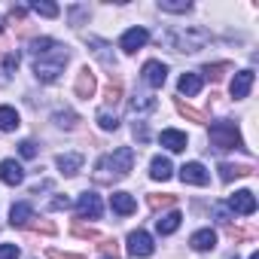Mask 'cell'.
<instances>
[{"mask_svg":"<svg viewBox=\"0 0 259 259\" xmlns=\"http://www.w3.org/2000/svg\"><path fill=\"white\" fill-rule=\"evenodd\" d=\"M73 89H76V98H85V101H89V98L95 95V89H98L95 73H92L89 67H82V70H79V76H76V85H73Z\"/></svg>","mask_w":259,"mask_h":259,"instance_id":"cell-15","label":"cell"},{"mask_svg":"<svg viewBox=\"0 0 259 259\" xmlns=\"http://www.w3.org/2000/svg\"><path fill=\"white\" fill-rule=\"evenodd\" d=\"M180 180H183V183H192V186H207L210 174L204 171L201 162H186V165L180 168Z\"/></svg>","mask_w":259,"mask_h":259,"instance_id":"cell-7","label":"cell"},{"mask_svg":"<svg viewBox=\"0 0 259 259\" xmlns=\"http://www.w3.org/2000/svg\"><path fill=\"white\" fill-rule=\"evenodd\" d=\"M25 16H28V10H25V7H13V10H10V19H16V22H22Z\"/></svg>","mask_w":259,"mask_h":259,"instance_id":"cell-43","label":"cell"},{"mask_svg":"<svg viewBox=\"0 0 259 259\" xmlns=\"http://www.w3.org/2000/svg\"><path fill=\"white\" fill-rule=\"evenodd\" d=\"M31 10H34V13H40V16H46V19H55V16L61 13L55 4H43V0H34V4H31Z\"/></svg>","mask_w":259,"mask_h":259,"instance_id":"cell-32","label":"cell"},{"mask_svg":"<svg viewBox=\"0 0 259 259\" xmlns=\"http://www.w3.org/2000/svg\"><path fill=\"white\" fill-rule=\"evenodd\" d=\"M213 213H217V220H220L223 226H229V220H232V213H229V207H226V204H213Z\"/></svg>","mask_w":259,"mask_h":259,"instance_id":"cell-39","label":"cell"},{"mask_svg":"<svg viewBox=\"0 0 259 259\" xmlns=\"http://www.w3.org/2000/svg\"><path fill=\"white\" fill-rule=\"evenodd\" d=\"M67 207H70V198H67V195H64V198L58 195V198L52 201V210H67Z\"/></svg>","mask_w":259,"mask_h":259,"instance_id":"cell-41","label":"cell"},{"mask_svg":"<svg viewBox=\"0 0 259 259\" xmlns=\"http://www.w3.org/2000/svg\"><path fill=\"white\" fill-rule=\"evenodd\" d=\"M101 198L95 195V192H82L79 195V201H76V213L79 217H89V220H98L101 217Z\"/></svg>","mask_w":259,"mask_h":259,"instance_id":"cell-10","label":"cell"},{"mask_svg":"<svg viewBox=\"0 0 259 259\" xmlns=\"http://www.w3.org/2000/svg\"><path fill=\"white\" fill-rule=\"evenodd\" d=\"M0 34H4V19H0Z\"/></svg>","mask_w":259,"mask_h":259,"instance_id":"cell-45","label":"cell"},{"mask_svg":"<svg viewBox=\"0 0 259 259\" xmlns=\"http://www.w3.org/2000/svg\"><path fill=\"white\" fill-rule=\"evenodd\" d=\"M159 10L162 13H189L192 4L189 0H159Z\"/></svg>","mask_w":259,"mask_h":259,"instance_id":"cell-26","label":"cell"},{"mask_svg":"<svg viewBox=\"0 0 259 259\" xmlns=\"http://www.w3.org/2000/svg\"><path fill=\"white\" fill-rule=\"evenodd\" d=\"M247 174H253L250 165H220V177H223V183H229V180H235V177H247Z\"/></svg>","mask_w":259,"mask_h":259,"instance_id":"cell-23","label":"cell"},{"mask_svg":"<svg viewBox=\"0 0 259 259\" xmlns=\"http://www.w3.org/2000/svg\"><path fill=\"white\" fill-rule=\"evenodd\" d=\"M31 220H34V207H31L28 201L13 204V210H10V223H13V226H28Z\"/></svg>","mask_w":259,"mask_h":259,"instance_id":"cell-17","label":"cell"},{"mask_svg":"<svg viewBox=\"0 0 259 259\" xmlns=\"http://www.w3.org/2000/svg\"><path fill=\"white\" fill-rule=\"evenodd\" d=\"M135 168V150L132 147H119L116 153L104 156L95 168V180L98 183H113V180H122L128 177V171Z\"/></svg>","mask_w":259,"mask_h":259,"instance_id":"cell-2","label":"cell"},{"mask_svg":"<svg viewBox=\"0 0 259 259\" xmlns=\"http://www.w3.org/2000/svg\"><path fill=\"white\" fill-rule=\"evenodd\" d=\"M0 259H19V247L16 244H0Z\"/></svg>","mask_w":259,"mask_h":259,"instance_id":"cell-38","label":"cell"},{"mask_svg":"<svg viewBox=\"0 0 259 259\" xmlns=\"http://www.w3.org/2000/svg\"><path fill=\"white\" fill-rule=\"evenodd\" d=\"M177 113H180V116H186V119H192V122H204V113H201V110H195V107H189L186 101H177Z\"/></svg>","mask_w":259,"mask_h":259,"instance_id":"cell-30","label":"cell"},{"mask_svg":"<svg viewBox=\"0 0 259 259\" xmlns=\"http://www.w3.org/2000/svg\"><path fill=\"white\" fill-rule=\"evenodd\" d=\"M73 235L76 238H85V241H98V229H92V226H73Z\"/></svg>","mask_w":259,"mask_h":259,"instance_id":"cell-34","label":"cell"},{"mask_svg":"<svg viewBox=\"0 0 259 259\" xmlns=\"http://www.w3.org/2000/svg\"><path fill=\"white\" fill-rule=\"evenodd\" d=\"M110 207H113L119 217H132V213L138 210V201L128 195V192H113V195H110Z\"/></svg>","mask_w":259,"mask_h":259,"instance_id":"cell-12","label":"cell"},{"mask_svg":"<svg viewBox=\"0 0 259 259\" xmlns=\"http://www.w3.org/2000/svg\"><path fill=\"white\" fill-rule=\"evenodd\" d=\"M250 259H259V253H250Z\"/></svg>","mask_w":259,"mask_h":259,"instance_id":"cell-44","label":"cell"},{"mask_svg":"<svg viewBox=\"0 0 259 259\" xmlns=\"http://www.w3.org/2000/svg\"><path fill=\"white\" fill-rule=\"evenodd\" d=\"M147 110H156V98L153 95H135L132 98V113H147Z\"/></svg>","mask_w":259,"mask_h":259,"instance_id":"cell-25","label":"cell"},{"mask_svg":"<svg viewBox=\"0 0 259 259\" xmlns=\"http://www.w3.org/2000/svg\"><path fill=\"white\" fill-rule=\"evenodd\" d=\"M104 95H107V104H110V107H116V104L122 101V82L110 76V85H107V92H104Z\"/></svg>","mask_w":259,"mask_h":259,"instance_id":"cell-29","label":"cell"},{"mask_svg":"<svg viewBox=\"0 0 259 259\" xmlns=\"http://www.w3.org/2000/svg\"><path fill=\"white\" fill-rule=\"evenodd\" d=\"M159 141H162V147H168L171 153H183L186 150V135L183 132H177V128H165V132L159 135Z\"/></svg>","mask_w":259,"mask_h":259,"instance_id":"cell-14","label":"cell"},{"mask_svg":"<svg viewBox=\"0 0 259 259\" xmlns=\"http://www.w3.org/2000/svg\"><path fill=\"white\" fill-rule=\"evenodd\" d=\"M250 89H253V70H238L235 79H232V98L241 101V98L250 95Z\"/></svg>","mask_w":259,"mask_h":259,"instance_id":"cell-13","label":"cell"},{"mask_svg":"<svg viewBox=\"0 0 259 259\" xmlns=\"http://www.w3.org/2000/svg\"><path fill=\"white\" fill-rule=\"evenodd\" d=\"M153 250H156V244H153V238L144 229L128 235V253H132L135 259H147V256H153Z\"/></svg>","mask_w":259,"mask_h":259,"instance_id":"cell-5","label":"cell"},{"mask_svg":"<svg viewBox=\"0 0 259 259\" xmlns=\"http://www.w3.org/2000/svg\"><path fill=\"white\" fill-rule=\"evenodd\" d=\"M141 73H144L147 85H153V89H162V85H165V79H168V67H165L162 61H147Z\"/></svg>","mask_w":259,"mask_h":259,"instance_id":"cell-9","label":"cell"},{"mask_svg":"<svg viewBox=\"0 0 259 259\" xmlns=\"http://www.w3.org/2000/svg\"><path fill=\"white\" fill-rule=\"evenodd\" d=\"M46 256H49V259H82V256H73V253H61V250H49Z\"/></svg>","mask_w":259,"mask_h":259,"instance_id":"cell-42","label":"cell"},{"mask_svg":"<svg viewBox=\"0 0 259 259\" xmlns=\"http://www.w3.org/2000/svg\"><path fill=\"white\" fill-rule=\"evenodd\" d=\"M210 144H213L217 150H241V147H244V141H241V135H238L235 122H226V119L210 122Z\"/></svg>","mask_w":259,"mask_h":259,"instance_id":"cell-4","label":"cell"},{"mask_svg":"<svg viewBox=\"0 0 259 259\" xmlns=\"http://www.w3.org/2000/svg\"><path fill=\"white\" fill-rule=\"evenodd\" d=\"M19 125H22V119L13 107H0V132H16Z\"/></svg>","mask_w":259,"mask_h":259,"instance_id":"cell-22","label":"cell"},{"mask_svg":"<svg viewBox=\"0 0 259 259\" xmlns=\"http://www.w3.org/2000/svg\"><path fill=\"white\" fill-rule=\"evenodd\" d=\"M229 210H235V213H244V217L256 213V195H253L250 189H238V192L229 198Z\"/></svg>","mask_w":259,"mask_h":259,"instance_id":"cell-6","label":"cell"},{"mask_svg":"<svg viewBox=\"0 0 259 259\" xmlns=\"http://www.w3.org/2000/svg\"><path fill=\"white\" fill-rule=\"evenodd\" d=\"M89 46H95V49H92V52H95V55H98V58H101V61H104V64H107V67H113V64H116V61H113V55H110V52H107V49H110V46H107V43H104V40H98V37H89Z\"/></svg>","mask_w":259,"mask_h":259,"instance_id":"cell-24","label":"cell"},{"mask_svg":"<svg viewBox=\"0 0 259 259\" xmlns=\"http://www.w3.org/2000/svg\"><path fill=\"white\" fill-rule=\"evenodd\" d=\"M19 70V52H7L4 58V73H16Z\"/></svg>","mask_w":259,"mask_h":259,"instance_id":"cell-36","label":"cell"},{"mask_svg":"<svg viewBox=\"0 0 259 259\" xmlns=\"http://www.w3.org/2000/svg\"><path fill=\"white\" fill-rule=\"evenodd\" d=\"M19 153H22L25 159H34V156H37V144H34V141H22V144H19Z\"/></svg>","mask_w":259,"mask_h":259,"instance_id":"cell-37","label":"cell"},{"mask_svg":"<svg viewBox=\"0 0 259 259\" xmlns=\"http://www.w3.org/2000/svg\"><path fill=\"white\" fill-rule=\"evenodd\" d=\"M177 89H180V95L192 98V95H198V92H201V76H198V73H183V76H180V82H177Z\"/></svg>","mask_w":259,"mask_h":259,"instance_id":"cell-19","label":"cell"},{"mask_svg":"<svg viewBox=\"0 0 259 259\" xmlns=\"http://www.w3.org/2000/svg\"><path fill=\"white\" fill-rule=\"evenodd\" d=\"M31 55H34V73L40 82H55L58 73L67 64V46H61L52 37H40L31 43Z\"/></svg>","mask_w":259,"mask_h":259,"instance_id":"cell-1","label":"cell"},{"mask_svg":"<svg viewBox=\"0 0 259 259\" xmlns=\"http://www.w3.org/2000/svg\"><path fill=\"white\" fill-rule=\"evenodd\" d=\"M0 180H4L7 186H19L25 180V168L16 159H4V162H0Z\"/></svg>","mask_w":259,"mask_h":259,"instance_id":"cell-11","label":"cell"},{"mask_svg":"<svg viewBox=\"0 0 259 259\" xmlns=\"http://www.w3.org/2000/svg\"><path fill=\"white\" fill-rule=\"evenodd\" d=\"M101 259H119L116 241H104V244H101Z\"/></svg>","mask_w":259,"mask_h":259,"instance_id":"cell-35","label":"cell"},{"mask_svg":"<svg viewBox=\"0 0 259 259\" xmlns=\"http://www.w3.org/2000/svg\"><path fill=\"white\" fill-rule=\"evenodd\" d=\"M165 43H168L174 52H198V49H204V46L210 43V34H207L204 28L192 25V28H177V31L165 34Z\"/></svg>","mask_w":259,"mask_h":259,"instance_id":"cell-3","label":"cell"},{"mask_svg":"<svg viewBox=\"0 0 259 259\" xmlns=\"http://www.w3.org/2000/svg\"><path fill=\"white\" fill-rule=\"evenodd\" d=\"M31 229H37V232H43V235H55V223H49V220H43V223H28Z\"/></svg>","mask_w":259,"mask_h":259,"instance_id":"cell-40","label":"cell"},{"mask_svg":"<svg viewBox=\"0 0 259 259\" xmlns=\"http://www.w3.org/2000/svg\"><path fill=\"white\" fill-rule=\"evenodd\" d=\"M226 70H232V64H229V61H220V64H207V67H204V76H207V79H213V82H220V79L226 76Z\"/></svg>","mask_w":259,"mask_h":259,"instance_id":"cell-28","label":"cell"},{"mask_svg":"<svg viewBox=\"0 0 259 259\" xmlns=\"http://www.w3.org/2000/svg\"><path fill=\"white\" fill-rule=\"evenodd\" d=\"M98 125L104 128V132H116L119 128V119H116V113H110V110H98Z\"/></svg>","mask_w":259,"mask_h":259,"instance_id":"cell-27","label":"cell"},{"mask_svg":"<svg viewBox=\"0 0 259 259\" xmlns=\"http://www.w3.org/2000/svg\"><path fill=\"white\" fill-rule=\"evenodd\" d=\"M180 223H183V217L177 210H171V213H165V217L156 220V229H159V235H174L180 229Z\"/></svg>","mask_w":259,"mask_h":259,"instance_id":"cell-18","label":"cell"},{"mask_svg":"<svg viewBox=\"0 0 259 259\" xmlns=\"http://www.w3.org/2000/svg\"><path fill=\"white\" fill-rule=\"evenodd\" d=\"M171 159H165V156H156L153 162H150V174H153V180H168L171 177Z\"/></svg>","mask_w":259,"mask_h":259,"instance_id":"cell-21","label":"cell"},{"mask_svg":"<svg viewBox=\"0 0 259 259\" xmlns=\"http://www.w3.org/2000/svg\"><path fill=\"white\" fill-rule=\"evenodd\" d=\"M192 250H213L217 247V232L213 229H198L192 238H189Z\"/></svg>","mask_w":259,"mask_h":259,"instance_id":"cell-16","label":"cell"},{"mask_svg":"<svg viewBox=\"0 0 259 259\" xmlns=\"http://www.w3.org/2000/svg\"><path fill=\"white\" fill-rule=\"evenodd\" d=\"M174 201H177L174 195H150V207H153V210H159V207H171Z\"/></svg>","mask_w":259,"mask_h":259,"instance_id":"cell-33","label":"cell"},{"mask_svg":"<svg viewBox=\"0 0 259 259\" xmlns=\"http://www.w3.org/2000/svg\"><path fill=\"white\" fill-rule=\"evenodd\" d=\"M58 168H61V174L73 177V174L82 168V156H79V153H64V156H58Z\"/></svg>","mask_w":259,"mask_h":259,"instance_id":"cell-20","label":"cell"},{"mask_svg":"<svg viewBox=\"0 0 259 259\" xmlns=\"http://www.w3.org/2000/svg\"><path fill=\"white\" fill-rule=\"evenodd\" d=\"M147 40H150V34H147L144 28H128V31L122 34V40H119V49L132 55V52H138Z\"/></svg>","mask_w":259,"mask_h":259,"instance_id":"cell-8","label":"cell"},{"mask_svg":"<svg viewBox=\"0 0 259 259\" xmlns=\"http://www.w3.org/2000/svg\"><path fill=\"white\" fill-rule=\"evenodd\" d=\"M55 122H58L61 128H76L79 116H76L73 110H58V113H55Z\"/></svg>","mask_w":259,"mask_h":259,"instance_id":"cell-31","label":"cell"}]
</instances>
